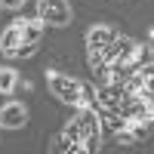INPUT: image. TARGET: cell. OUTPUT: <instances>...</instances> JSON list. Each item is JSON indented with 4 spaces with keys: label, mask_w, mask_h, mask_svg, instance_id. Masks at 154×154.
<instances>
[{
    "label": "cell",
    "mask_w": 154,
    "mask_h": 154,
    "mask_svg": "<svg viewBox=\"0 0 154 154\" xmlns=\"http://www.w3.org/2000/svg\"><path fill=\"white\" fill-rule=\"evenodd\" d=\"M46 89L53 93L56 102H62L68 108L83 105V80L80 77H71V74H62L56 68H49L46 71Z\"/></svg>",
    "instance_id": "6da1fadb"
},
{
    "label": "cell",
    "mask_w": 154,
    "mask_h": 154,
    "mask_svg": "<svg viewBox=\"0 0 154 154\" xmlns=\"http://www.w3.org/2000/svg\"><path fill=\"white\" fill-rule=\"evenodd\" d=\"M71 123H74V130H77V136H80V142H83V151L86 154L89 151H99L102 133H105V130H102V120H99V111L96 108H86V105H77Z\"/></svg>",
    "instance_id": "7a4b0ae2"
},
{
    "label": "cell",
    "mask_w": 154,
    "mask_h": 154,
    "mask_svg": "<svg viewBox=\"0 0 154 154\" xmlns=\"http://www.w3.org/2000/svg\"><path fill=\"white\" fill-rule=\"evenodd\" d=\"M37 19L43 28H68L74 22V9L68 0H37Z\"/></svg>",
    "instance_id": "3957f363"
},
{
    "label": "cell",
    "mask_w": 154,
    "mask_h": 154,
    "mask_svg": "<svg viewBox=\"0 0 154 154\" xmlns=\"http://www.w3.org/2000/svg\"><path fill=\"white\" fill-rule=\"evenodd\" d=\"M117 34H120V31L114 28V25H108V22H96V25H89V28H86V37H83L86 53H102V49H105Z\"/></svg>",
    "instance_id": "277c9868"
},
{
    "label": "cell",
    "mask_w": 154,
    "mask_h": 154,
    "mask_svg": "<svg viewBox=\"0 0 154 154\" xmlns=\"http://www.w3.org/2000/svg\"><path fill=\"white\" fill-rule=\"evenodd\" d=\"M28 123V108L19 99H9L0 105V130H22Z\"/></svg>",
    "instance_id": "5b68a950"
},
{
    "label": "cell",
    "mask_w": 154,
    "mask_h": 154,
    "mask_svg": "<svg viewBox=\"0 0 154 154\" xmlns=\"http://www.w3.org/2000/svg\"><path fill=\"white\" fill-rule=\"evenodd\" d=\"M25 40H22V34H19V25L12 22L9 28H3L0 31V53H3L6 59H12V53H16V49L22 46Z\"/></svg>",
    "instance_id": "8992f818"
},
{
    "label": "cell",
    "mask_w": 154,
    "mask_h": 154,
    "mask_svg": "<svg viewBox=\"0 0 154 154\" xmlns=\"http://www.w3.org/2000/svg\"><path fill=\"white\" fill-rule=\"evenodd\" d=\"M16 25H19V34H22L25 43H40V37H43L40 19H16Z\"/></svg>",
    "instance_id": "52a82bcc"
},
{
    "label": "cell",
    "mask_w": 154,
    "mask_h": 154,
    "mask_svg": "<svg viewBox=\"0 0 154 154\" xmlns=\"http://www.w3.org/2000/svg\"><path fill=\"white\" fill-rule=\"evenodd\" d=\"M16 86H19V71L9 68V65H0V93L9 96Z\"/></svg>",
    "instance_id": "ba28073f"
},
{
    "label": "cell",
    "mask_w": 154,
    "mask_h": 154,
    "mask_svg": "<svg viewBox=\"0 0 154 154\" xmlns=\"http://www.w3.org/2000/svg\"><path fill=\"white\" fill-rule=\"evenodd\" d=\"M37 49H40V43H22L16 53H12V59H31Z\"/></svg>",
    "instance_id": "9c48e42d"
},
{
    "label": "cell",
    "mask_w": 154,
    "mask_h": 154,
    "mask_svg": "<svg viewBox=\"0 0 154 154\" xmlns=\"http://www.w3.org/2000/svg\"><path fill=\"white\" fill-rule=\"evenodd\" d=\"M28 0H0V9H22Z\"/></svg>",
    "instance_id": "30bf717a"
}]
</instances>
